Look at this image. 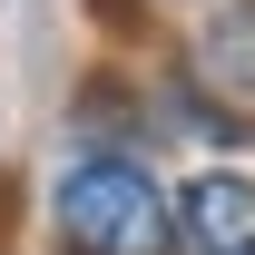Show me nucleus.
Segmentation results:
<instances>
[{"label": "nucleus", "instance_id": "obj_1", "mask_svg": "<svg viewBox=\"0 0 255 255\" xmlns=\"http://www.w3.org/2000/svg\"><path fill=\"white\" fill-rule=\"evenodd\" d=\"M49 226L69 255H167V236H177L157 177L137 157H79L49 196Z\"/></svg>", "mask_w": 255, "mask_h": 255}, {"label": "nucleus", "instance_id": "obj_2", "mask_svg": "<svg viewBox=\"0 0 255 255\" xmlns=\"http://www.w3.org/2000/svg\"><path fill=\"white\" fill-rule=\"evenodd\" d=\"M167 216L196 255H255V177H196L187 196H167Z\"/></svg>", "mask_w": 255, "mask_h": 255}, {"label": "nucleus", "instance_id": "obj_3", "mask_svg": "<svg viewBox=\"0 0 255 255\" xmlns=\"http://www.w3.org/2000/svg\"><path fill=\"white\" fill-rule=\"evenodd\" d=\"M196 69L216 79L226 98H255V0H236L216 30H206V49H196Z\"/></svg>", "mask_w": 255, "mask_h": 255}]
</instances>
